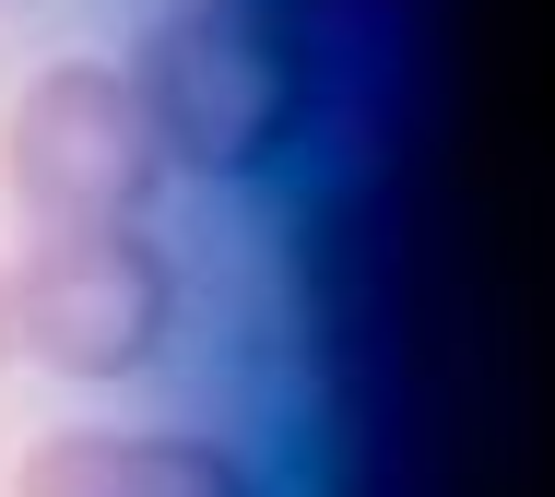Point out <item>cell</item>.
Listing matches in <instances>:
<instances>
[{
  "instance_id": "1",
  "label": "cell",
  "mask_w": 555,
  "mask_h": 497,
  "mask_svg": "<svg viewBox=\"0 0 555 497\" xmlns=\"http://www.w3.org/2000/svg\"><path fill=\"white\" fill-rule=\"evenodd\" d=\"M130 107L154 130L166 166L190 178H272L308 130H320V72H308V36L296 24H260V12H166L142 48H130Z\"/></svg>"
},
{
  "instance_id": "2",
  "label": "cell",
  "mask_w": 555,
  "mask_h": 497,
  "mask_svg": "<svg viewBox=\"0 0 555 497\" xmlns=\"http://www.w3.org/2000/svg\"><path fill=\"white\" fill-rule=\"evenodd\" d=\"M0 344L60 379H142L178 344V260L154 226H60L0 284Z\"/></svg>"
},
{
  "instance_id": "3",
  "label": "cell",
  "mask_w": 555,
  "mask_h": 497,
  "mask_svg": "<svg viewBox=\"0 0 555 497\" xmlns=\"http://www.w3.org/2000/svg\"><path fill=\"white\" fill-rule=\"evenodd\" d=\"M0 166H12V190H24V214L48 238L60 226H142L154 214V178H166V154H154V130H142V107H130V84L107 60L36 72Z\"/></svg>"
},
{
  "instance_id": "4",
  "label": "cell",
  "mask_w": 555,
  "mask_h": 497,
  "mask_svg": "<svg viewBox=\"0 0 555 497\" xmlns=\"http://www.w3.org/2000/svg\"><path fill=\"white\" fill-rule=\"evenodd\" d=\"M24 497H260V474L224 450V438H107V426H72L24 462Z\"/></svg>"
},
{
  "instance_id": "5",
  "label": "cell",
  "mask_w": 555,
  "mask_h": 497,
  "mask_svg": "<svg viewBox=\"0 0 555 497\" xmlns=\"http://www.w3.org/2000/svg\"><path fill=\"white\" fill-rule=\"evenodd\" d=\"M202 12H260V24H296L308 0H202Z\"/></svg>"
}]
</instances>
